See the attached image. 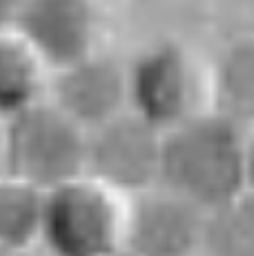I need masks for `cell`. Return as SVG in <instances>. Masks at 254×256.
Returning <instances> with one entry per match:
<instances>
[{"instance_id": "1", "label": "cell", "mask_w": 254, "mask_h": 256, "mask_svg": "<svg viewBox=\"0 0 254 256\" xmlns=\"http://www.w3.org/2000/svg\"><path fill=\"white\" fill-rule=\"evenodd\" d=\"M158 185L205 214L216 210L250 185L248 130L214 107L165 130Z\"/></svg>"}, {"instance_id": "2", "label": "cell", "mask_w": 254, "mask_h": 256, "mask_svg": "<svg viewBox=\"0 0 254 256\" xmlns=\"http://www.w3.org/2000/svg\"><path fill=\"white\" fill-rule=\"evenodd\" d=\"M125 200L87 174L45 192L38 250L52 256H118Z\"/></svg>"}, {"instance_id": "3", "label": "cell", "mask_w": 254, "mask_h": 256, "mask_svg": "<svg viewBox=\"0 0 254 256\" xmlns=\"http://www.w3.org/2000/svg\"><path fill=\"white\" fill-rule=\"evenodd\" d=\"M127 105L165 132L214 107L212 70L180 42H154L127 65Z\"/></svg>"}, {"instance_id": "4", "label": "cell", "mask_w": 254, "mask_h": 256, "mask_svg": "<svg viewBox=\"0 0 254 256\" xmlns=\"http://www.w3.org/2000/svg\"><path fill=\"white\" fill-rule=\"evenodd\" d=\"M87 132L50 98L4 120L2 172L50 192L85 174Z\"/></svg>"}, {"instance_id": "5", "label": "cell", "mask_w": 254, "mask_h": 256, "mask_svg": "<svg viewBox=\"0 0 254 256\" xmlns=\"http://www.w3.org/2000/svg\"><path fill=\"white\" fill-rule=\"evenodd\" d=\"M160 147L163 132L127 110L87 132L85 174L130 198L158 185Z\"/></svg>"}, {"instance_id": "6", "label": "cell", "mask_w": 254, "mask_h": 256, "mask_svg": "<svg viewBox=\"0 0 254 256\" xmlns=\"http://www.w3.org/2000/svg\"><path fill=\"white\" fill-rule=\"evenodd\" d=\"M203 240L205 212L163 185L125 200L123 252L127 256H198Z\"/></svg>"}, {"instance_id": "7", "label": "cell", "mask_w": 254, "mask_h": 256, "mask_svg": "<svg viewBox=\"0 0 254 256\" xmlns=\"http://www.w3.org/2000/svg\"><path fill=\"white\" fill-rule=\"evenodd\" d=\"M12 27L50 74L98 49V16L92 0H20Z\"/></svg>"}, {"instance_id": "8", "label": "cell", "mask_w": 254, "mask_h": 256, "mask_svg": "<svg viewBox=\"0 0 254 256\" xmlns=\"http://www.w3.org/2000/svg\"><path fill=\"white\" fill-rule=\"evenodd\" d=\"M47 98L85 132L96 130L130 110L127 65L100 49L52 72Z\"/></svg>"}, {"instance_id": "9", "label": "cell", "mask_w": 254, "mask_h": 256, "mask_svg": "<svg viewBox=\"0 0 254 256\" xmlns=\"http://www.w3.org/2000/svg\"><path fill=\"white\" fill-rule=\"evenodd\" d=\"M50 76V70L12 24L0 27V118L7 120L42 100Z\"/></svg>"}, {"instance_id": "10", "label": "cell", "mask_w": 254, "mask_h": 256, "mask_svg": "<svg viewBox=\"0 0 254 256\" xmlns=\"http://www.w3.org/2000/svg\"><path fill=\"white\" fill-rule=\"evenodd\" d=\"M212 105L241 127H254V34L221 52L212 67Z\"/></svg>"}, {"instance_id": "11", "label": "cell", "mask_w": 254, "mask_h": 256, "mask_svg": "<svg viewBox=\"0 0 254 256\" xmlns=\"http://www.w3.org/2000/svg\"><path fill=\"white\" fill-rule=\"evenodd\" d=\"M45 192L0 172V248L25 254L38 248Z\"/></svg>"}, {"instance_id": "12", "label": "cell", "mask_w": 254, "mask_h": 256, "mask_svg": "<svg viewBox=\"0 0 254 256\" xmlns=\"http://www.w3.org/2000/svg\"><path fill=\"white\" fill-rule=\"evenodd\" d=\"M203 252L208 256H254V187L205 214Z\"/></svg>"}, {"instance_id": "13", "label": "cell", "mask_w": 254, "mask_h": 256, "mask_svg": "<svg viewBox=\"0 0 254 256\" xmlns=\"http://www.w3.org/2000/svg\"><path fill=\"white\" fill-rule=\"evenodd\" d=\"M20 0H0V27H9L14 22Z\"/></svg>"}, {"instance_id": "14", "label": "cell", "mask_w": 254, "mask_h": 256, "mask_svg": "<svg viewBox=\"0 0 254 256\" xmlns=\"http://www.w3.org/2000/svg\"><path fill=\"white\" fill-rule=\"evenodd\" d=\"M248 180L254 187V127L248 132Z\"/></svg>"}, {"instance_id": "15", "label": "cell", "mask_w": 254, "mask_h": 256, "mask_svg": "<svg viewBox=\"0 0 254 256\" xmlns=\"http://www.w3.org/2000/svg\"><path fill=\"white\" fill-rule=\"evenodd\" d=\"M4 165V118H0V172Z\"/></svg>"}, {"instance_id": "16", "label": "cell", "mask_w": 254, "mask_h": 256, "mask_svg": "<svg viewBox=\"0 0 254 256\" xmlns=\"http://www.w3.org/2000/svg\"><path fill=\"white\" fill-rule=\"evenodd\" d=\"M20 256H52V254H47V252H42V250H29V252H25V254H20Z\"/></svg>"}, {"instance_id": "17", "label": "cell", "mask_w": 254, "mask_h": 256, "mask_svg": "<svg viewBox=\"0 0 254 256\" xmlns=\"http://www.w3.org/2000/svg\"><path fill=\"white\" fill-rule=\"evenodd\" d=\"M0 256H20V254H14V252H7V250L0 248Z\"/></svg>"}, {"instance_id": "18", "label": "cell", "mask_w": 254, "mask_h": 256, "mask_svg": "<svg viewBox=\"0 0 254 256\" xmlns=\"http://www.w3.org/2000/svg\"><path fill=\"white\" fill-rule=\"evenodd\" d=\"M118 256H127V254H125V252H120V254H118Z\"/></svg>"}, {"instance_id": "19", "label": "cell", "mask_w": 254, "mask_h": 256, "mask_svg": "<svg viewBox=\"0 0 254 256\" xmlns=\"http://www.w3.org/2000/svg\"><path fill=\"white\" fill-rule=\"evenodd\" d=\"M198 256H208V254H205V252H203V254H198Z\"/></svg>"}]
</instances>
